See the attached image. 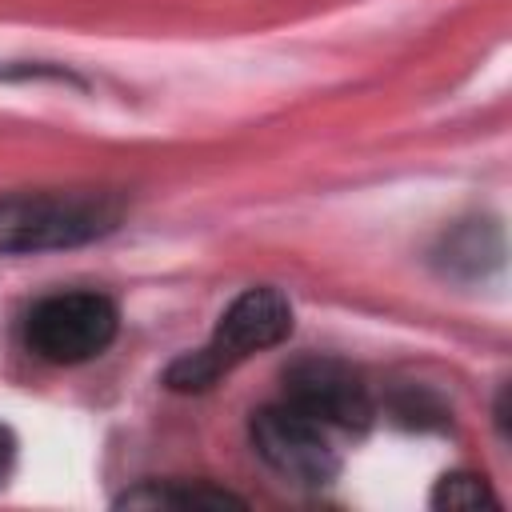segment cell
I'll return each mask as SVG.
<instances>
[{
	"label": "cell",
	"mask_w": 512,
	"mask_h": 512,
	"mask_svg": "<svg viewBox=\"0 0 512 512\" xmlns=\"http://www.w3.org/2000/svg\"><path fill=\"white\" fill-rule=\"evenodd\" d=\"M288 332H292V304L284 300V292L280 288H268V284L248 288V292H240L228 304V312L220 316L212 340L204 348L180 356L168 368L164 380L176 392H204L228 368H236L240 360H248L260 348L280 344Z\"/></svg>",
	"instance_id": "6da1fadb"
},
{
	"label": "cell",
	"mask_w": 512,
	"mask_h": 512,
	"mask_svg": "<svg viewBox=\"0 0 512 512\" xmlns=\"http://www.w3.org/2000/svg\"><path fill=\"white\" fill-rule=\"evenodd\" d=\"M120 204L104 192H12L0 196V252H52L108 236Z\"/></svg>",
	"instance_id": "7a4b0ae2"
},
{
	"label": "cell",
	"mask_w": 512,
	"mask_h": 512,
	"mask_svg": "<svg viewBox=\"0 0 512 512\" xmlns=\"http://www.w3.org/2000/svg\"><path fill=\"white\" fill-rule=\"evenodd\" d=\"M116 304L100 292H56L32 304L24 344L44 364H84L116 336Z\"/></svg>",
	"instance_id": "3957f363"
},
{
	"label": "cell",
	"mask_w": 512,
	"mask_h": 512,
	"mask_svg": "<svg viewBox=\"0 0 512 512\" xmlns=\"http://www.w3.org/2000/svg\"><path fill=\"white\" fill-rule=\"evenodd\" d=\"M252 444L268 468L296 484H328L340 472L336 432L288 400H276L252 416Z\"/></svg>",
	"instance_id": "277c9868"
},
{
	"label": "cell",
	"mask_w": 512,
	"mask_h": 512,
	"mask_svg": "<svg viewBox=\"0 0 512 512\" xmlns=\"http://www.w3.org/2000/svg\"><path fill=\"white\" fill-rule=\"evenodd\" d=\"M284 400L332 428L336 436L364 432L372 424V392L364 376L332 356H304L284 372Z\"/></svg>",
	"instance_id": "5b68a950"
},
{
	"label": "cell",
	"mask_w": 512,
	"mask_h": 512,
	"mask_svg": "<svg viewBox=\"0 0 512 512\" xmlns=\"http://www.w3.org/2000/svg\"><path fill=\"white\" fill-rule=\"evenodd\" d=\"M224 504L244 508L240 496L212 484H144L116 500V508H224Z\"/></svg>",
	"instance_id": "8992f818"
},
{
	"label": "cell",
	"mask_w": 512,
	"mask_h": 512,
	"mask_svg": "<svg viewBox=\"0 0 512 512\" xmlns=\"http://www.w3.org/2000/svg\"><path fill=\"white\" fill-rule=\"evenodd\" d=\"M432 504L436 508H480V504H496V496L488 492V484L472 472H452V476H440L436 492H432Z\"/></svg>",
	"instance_id": "52a82bcc"
},
{
	"label": "cell",
	"mask_w": 512,
	"mask_h": 512,
	"mask_svg": "<svg viewBox=\"0 0 512 512\" xmlns=\"http://www.w3.org/2000/svg\"><path fill=\"white\" fill-rule=\"evenodd\" d=\"M12 456H16V440H12V432L0 424V472L12 464Z\"/></svg>",
	"instance_id": "ba28073f"
}]
</instances>
